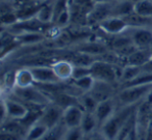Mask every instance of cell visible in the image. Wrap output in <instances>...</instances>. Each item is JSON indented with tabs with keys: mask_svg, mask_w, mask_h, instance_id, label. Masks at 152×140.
<instances>
[{
	"mask_svg": "<svg viewBox=\"0 0 152 140\" xmlns=\"http://www.w3.org/2000/svg\"><path fill=\"white\" fill-rule=\"evenodd\" d=\"M51 67L59 81L67 82L72 80L74 65L71 61H69L68 59H58V60L54 61Z\"/></svg>",
	"mask_w": 152,
	"mask_h": 140,
	"instance_id": "2e32d148",
	"label": "cell"
},
{
	"mask_svg": "<svg viewBox=\"0 0 152 140\" xmlns=\"http://www.w3.org/2000/svg\"><path fill=\"white\" fill-rule=\"evenodd\" d=\"M83 140H89V136H86V138Z\"/></svg>",
	"mask_w": 152,
	"mask_h": 140,
	"instance_id": "e575fe53",
	"label": "cell"
},
{
	"mask_svg": "<svg viewBox=\"0 0 152 140\" xmlns=\"http://www.w3.org/2000/svg\"><path fill=\"white\" fill-rule=\"evenodd\" d=\"M86 138V134L81 130L80 127L68 128L65 134L64 140H83Z\"/></svg>",
	"mask_w": 152,
	"mask_h": 140,
	"instance_id": "f1b7e54d",
	"label": "cell"
},
{
	"mask_svg": "<svg viewBox=\"0 0 152 140\" xmlns=\"http://www.w3.org/2000/svg\"><path fill=\"white\" fill-rule=\"evenodd\" d=\"M36 85L34 75L31 73V70L28 67H24L20 70L16 71V85L15 87H29V86Z\"/></svg>",
	"mask_w": 152,
	"mask_h": 140,
	"instance_id": "d6986e66",
	"label": "cell"
},
{
	"mask_svg": "<svg viewBox=\"0 0 152 140\" xmlns=\"http://www.w3.org/2000/svg\"><path fill=\"white\" fill-rule=\"evenodd\" d=\"M122 67H120L119 65L107 62L101 59H96L91 65L92 76L96 80L116 84L120 80Z\"/></svg>",
	"mask_w": 152,
	"mask_h": 140,
	"instance_id": "3957f363",
	"label": "cell"
},
{
	"mask_svg": "<svg viewBox=\"0 0 152 140\" xmlns=\"http://www.w3.org/2000/svg\"><path fill=\"white\" fill-rule=\"evenodd\" d=\"M30 70L34 75L36 84H53L61 82L55 75L51 65H37L31 67Z\"/></svg>",
	"mask_w": 152,
	"mask_h": 140,
	"instance_id": "8fae6325",
	"label": "cell"
},
{
	"mask_svg": "<svg viewBox=\"0 0 152 140\" xmlns=\"http://www.w3.org/2000/svg\"><path fill=\"white\" fill-rule=\"evenodd\" d=\"M12 94L18 100L25 103L27 106H29V105L47 106L51 103L50 96L37 85L24 88L15 87L12 90Z\"/></svg>",
	"mask_w": 152,
	"mask_h": 140,
	"instance_id": "277c9868",
	"label": "cell"
},
{
	"mask_svg": "<svg viewBox=\"0 0 152 140\" xmlns=\"http://www.w3.org/2000/svg\"><path fill=\"white\" fill-rule=\"evenodd\" d=\"M98 28L102 32H104V33L108 34V36H115L127 32L130 27L126 23L124 18L112 16V17H108L107 19L100 22L98 24Z\"/></svg>",
	"mask_w": 152,
	"mask_h": 140,
	"instance_id": "8992f818",
	"label": "cell"
},
{
	"mask_svg": "<svg viewBox=\"0 0 152 140\" xmlns=\"http://www.w3.org/2000/svg\"><path fill=\"white\" fill-rule=\"evenodd\" d=\"M67 130L68 128L66 127V125L61 120L56 125L47 130V132L41 140H64Z\"/></svg>",
	"mask_w": 152,
	"mask_h": 140,
	"instance_id": "603a6c76",
	"label": "cell"
},
{
	"mask_svg": "<svg viewBox=\"0 0 152 140\" xmlns=\"http://www.w3.org/2000/svg\"><path fill=\"white\" fill-rule=\"evenodd\" d=\"M94 83H95V78L92 75L85 76V77L78 78V79H72V84L81 94L89 92L93 87Z\"/></svg>",
	"mask_w": 152,
	"mask_h": 140,
	"instance_id": "d4e9b609",
	"label": "cell"
},
{
	"mask_svg": "<svg viewBox=\"0 0 152 140\" xmlns=\"http://www.w3.org/2000/svg\"><path fill=\"white\" fill-rule=\"evenodd\" d=\"M148 98H149V99H150V100H151V101H152V91H151V94H150V96H148Z\"/></svg>",
	"mask_w": 152,
	"mask_h": 140,
	"instance_id": "836d02e7",
	"label": "cell"
},
{
	"mask_svg": "<svg viewBox=\"0 0 152 140\" xmlns=\"http://www.w3.org/2000/svg\"><path fill=\"white\" fill-rule=\"evenodd\" d=\"M47 130L48 128L46 125L37 121L36 123H34L31 127L27 129L25 136H24V140H41L47 132Z\"/></svg>",
	"mask_w": 152,
	"mask_h": 140,
	"instance_id": "cb8c5ba5",
	"label": "cell"
},
{
	"mask_svg": "<svg viewBox=\"0 0 152 140\" xmlns=\"http://www.w3.org/2000/svg\"><path fill=\"white\" fill-rule=\"evenodd\" d=\"M74 51L77 52L89 54L92 56H95L96 58L100 57L108 51L107 46L104 45L101 42H96V41H87V42L79 43L76 48H74Z\"/></svg>",
	"mask_w": 152,
	"mask_h": 140,
	"instance_id": "4fadbf2b",
	"label": "cell"
},
{
	"mask_svg": "<svg viewBox=\"0 0 152 140\" xmlns=\"http://www.w3.org/2000/svg\"><path fill=\"white\" fill-rule=\"evenodd\" d=\"M152 91V84H137L122 87L117 94V103L121 106L137 105L150 96Z\"/></svg>",
	"mask_w": 152,
	"mask_h": 140,
	"instance_id": "7a4b0ae2",
	"label": "cell"
},
{
	"mask_svg": "<svg viewBox=\"0 0 152 140\" xmlns=\"http://www.w3.org/2000/svg\"><path fill=\"white\" fill-rule=\"evenodd\" d=\"M128 33L137 49L152 48V28H130L128 29Z\"/></svg>",
	"mask_w": 152,
	"mask_h": 140,
	"instance_id": "30bf717a",
	"label": "cell"
},
{
	"mask_svg": "<svg viewBox=\"0 0 152 140\" xmlns=\"http://www.w3.org/2000/svg\"><path fill=\"white\" fill-rule=\"evenodd\" d=\"M108 17H112V1L95 2L88 16V24L98 26Z\"/></svg>",
	"mask_w": 152,
	"mask_h": 140,
	"instance_id": "ba28073f",
	"label": "cell"
},
{
	"mask_svg": "<svg viewBox=\"0 0 152 140\" xmlns=\"http://www.w3.org/2000/svg\"><path fill=\"white\" fill-rule=\"evenodd\" d=\"M18 46H20L16 34L12 33L7 29V31H2L1 33V58L4 59L7 54H11L16 50Z\"/></svg>",
	"mask_w": 152,
	"mask_h": 140,
	"instance_id": "e0dca14e",
	"label": "cell"
},
{
	"mask_svg": "<svg viewBox=\"0 0 152 140\" xmlns=\"http://www.w3.org/2000/svg\"><path fill=\"white\" fill-rule=\"evenodd\" d=\"M15 4L16 7H20V5H25V4H31V3H38L43 2L45 0H12Z\"/></svg>",
	"mask_w": 152,
	"mask_h": 140,
	"instance_id": "1f68e13d",
	"label": "cell"
},
{
	"mask_svg": "<svg viewBox=\"0 0 152 140\" xmlns=\"http://www.w3.org/2000/svg\"><path fill=\"white\" fill-rule=\"evenodd\" d=\"M137 0H117L112 1V16L124 18L134 11Z\"/></svg>",
	"mask_w": 152,
	"mask_h": 140,
	"instance_id": "ac0fdd59",
	"label": "cell"
},
{
	"mask_svg": "<svg viewBox=\"0 0 152 140\" xmlns=\"http://www.w3.org/2000/svg\"><path fill=\"white\" fill-rule=\"evenodd\" d=\"M89 140H107V139H106V138L100 133L99 130H98L95 133H93L92 135L89 136Z\"/></svg>",
	"mask_w": 152,
	"mask_h": 140,
	"instance_id": "d6a6232c",
	"label": "cell"
},
{
	"mask_svg": "<svg viewBox=\"0 0 152 140\" xmlns=\"http://www.w3.org/2000/svg\"><path fill=\"white\" fill-rule=\"evenodd\" d=\"M143 73V67H134V65H124L122 67V72H121L120 76V82L121 84L125 85V84L129 83L130 81H132L133 79L140 76Z\"/></svg>",
	"mask_w": 152,
	"mask_h": 140,
	"instance_id": "7402d4cb",
	"label": "cell"
},
{
	"mask_svg": "<svg viewBox=\"0 0 152 140\" xmlns=\"http://www.w3.org/2000/svg\"><path fill=\"white\" fill-rule=\"evenodd\" d=\"M134 13L152 18V0H137L134 3Z\"/></svg>",
	"mask_w": 152,
	"mask_h": 140,
	"instance_id": "484cf974",
	"label": "cell"
},
{
	"mask_svg": "<svg viewBox=\"0 0 152 140\" xmlns=\"http://www.w3.org/2000/svg\"><path fill=\"white\" fill-rule=\"evenodd\" d=\"M89 94L98 103L110 100V99H113L117 96L116 89H115V84L105 81H100V80L96 79L95 83H94L92 89L89 91Z\"/></svg>",
	"mask_w": 152,
	"mask_h": 140,
	"instance_id": "9c48e42d",
	"label": "cell"
},
{
	"mask_svg": "<svg viewBox=\"0 0 152 140\" xmlns=\"http://www.w3.org/2000/svg\"><path fill=\"white\" fill-rule=\"evenodd\" d=\"M152 59V48L150 49H135L130 55L125 58V65L142 67L146 65Z\"/></svg>",
	"mask_w": 152,
	"mask_h": 140,
	"instance_id": "9a60e30c",
	"label": "cell"
},
{
	"mask_svg": "<svg viewBox=\"0 0 152 140\" xmlns=\"http://www.w3.org/2000/svg\"><path fill=\"white\" fill-rule=\"evenodd\" d=\"M63 115L64 109L51 102L44 108L42 115L39 119V123H43L48 129H50L63 120Z\"/></svg>",
	"mask_w": 152,
	"mask_h": 140,
	"instance_id": "52a82bcc",
	"label": "cell"
},
{
	"mask_svg": "<svg viewBox=\"0 0 152 140\" xmlns=\"http://www.w3.org/2000/svg\"><path fill=\"white\" fill-rule=\"evenodd\" d=\"M83 114H85V110L80 105H72L64 110L63 123H65L67 128L80 127Z\"/></svg>",
	"mask_w": 152,
	"mask_h": 140,
	"instance_id": "7c38bea8",
	"label": "cell"
},
{
	"mask_svg": "<svg viewBox=\"0 0 152 140\" xmlns=\"http://www.w3.org/2000/svg\"><path fill=\"white\" fill-rule=\"evenodd\" d=\"M0 140H24V138L21 137V136H19V135H15V134L1 132V137H0Z\"/></svg>",
	"mask_w": 152,
	"mask_h": 140,
	"instance_id": "4dcf8cb0",
	"label": "cell"
},
{
	"mask_svg": "<svg viewBox=\"0 0 152 140\" xmlns=\"http://www.w3.org/2000/svg\"><path fill=\"white\" fill-rule=\"evenodd\" d=\"M117 109H118V107H117L115 98L103 101V102H100L99 104H98L94 114H95L96 118H97V120H98L99 128H100V125H103V123L116 112Z\"/></svg>",
	"mask_w": 152,
	"mask_h": 140,
	"instance_id": "5bb4252c",
	"label": "cell"
},
{
	"mask_svg": "<svg viewBox=\"0 0 152 140\" xmlns=\"http://www.w3.org/2000/svg\"><path fill=\"white\" fill-rule=\"evenodd\" d=\"M80 128L86 134V136L92 135L99 130V123L93 112H85L80 123Z\"/></svg>",
	"mask_w": 152,
	"mask_h": 140,
	"instance_id": "44dd1931",
	"label": "cell"
},
{
	"mask_svg": "<svg viewBox=\"0 0 152 140\" xmlns=\"http://www.w3.org/2000/svg\"><path fill=\"white\" fill-rule=\"evenodd\" d=\"M79 104L83 107V109L85 110V112H95L96 108H97L98 104L99 103L89 94V92H86L83 94L79 96Z\"/></svg>",
	"mask_w": 152,
	"mask_h": 140,
	"instance_id": "4316f807",
	"label": "cell"
},
{
	"mask_svg": "<svg viewBox=\"0 0 152 140\" xmlns=\"http://www.w3.org/2000/svg\"><path fill=\"white\" fill-rule=\"evenodd\" d=\"M17 40L20 46H37L45 40L46 34L43 32H22L17 34Z\"/></svg>",
	"mask_w": 152,
	"mask_h": 140,
	"instance_id": "ffe728a7",
	"label": "cell"
},
{
	"mask_svg": "<svg viewBox=\"0 0 152 140\" xmlns=\"http://www.w3.org/2000/svg\"><path fill=\"white\" fill-rule=\"evenodd\" d=\"M70 23H71V11H70V7H68L54 18L52 24L58 29H64V28H67Z\"/></svg>",
	"mask_w": 152,
	"mask_h": 140,
	"instance_id": "83f0119b",
	"label": "cell"
},
{
	"mask_svg": "<svg viewBox=\"0 0 152 140\" xmlns=\"http://www.w3.org/2000/svg\"><path fill=\"white\" fill-rule=\"evenodd\" d=\"M137 105H129V106H120L116 112L103 123L100 125L99 132L107 140H118L119 135L122 131L126 121L135 113Z\"/></svg>",
	"mask_w": 152,
	"mask_h": 140,
	"instance_id": "6da1fadb",
	"label": "cell"
},
{
	"mask_svg": "<svg viewBox=\"0 0 152 140\" xmlns=\"http://www.w3.org/2000/svg\"><path fill=\"white\" fill-rule=\"evenodd\" d=\"M88 75H92L91 67H79V65H74L72 79H78V78L85 77V76H88Z\"/></svg>",
	"mask_w": 152,
	"mask_h": 140,
	"instance_id": "f546056e",
	"label": "cell"
},
{
	"mask_svg": "<svg viewBox=\"0 0 152 140\" xmlns=\"http://www.w3.org/2000/svg\"><path fill=\"white\" fill-rule=\"evenodd\" d=\"M1 108H2V115H1V123L7 119H20L24 118L28 113V106L18 99L7 96H2L1 100Z\"/></svg>",
	"mask_w": 152,
	"mask_h": 140,
	"instance_id": "5b68a950",
	"label": "cell"
}]
</instances>
